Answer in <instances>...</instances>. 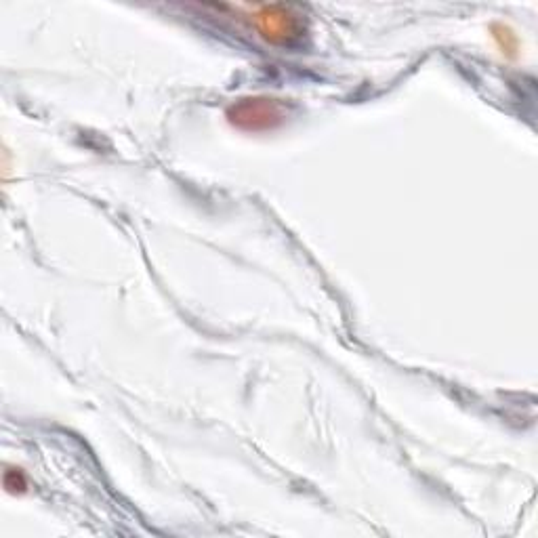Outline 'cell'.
<instances>
[{"label": "cell", "instance_id": "obj_1", "mask_svg": "<svg viewBox=\"0 0 538 538\" xmlns=\"http://www.w3.org/2000/svg\"><path fill=\"white\" fill-rule=\"evenodd\" d=\"M230 118L244 129H267L282 120V106L267 99H248L232 108Z\"/></svg>", "mask_w": 538, "mask_h": 538}]
</instances>
